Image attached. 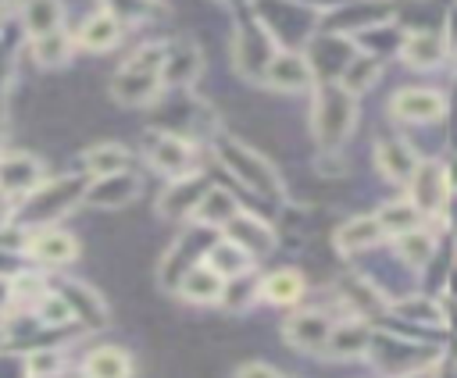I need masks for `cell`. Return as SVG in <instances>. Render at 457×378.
I'll use <instances>...</instances> for the list:
<instances>
[{"instance_id":"obj_2","label":"cell","mask_w":457,"mask_h":378,"mask_svg":"<svg viewBox=\"0 0 457 378\" xmlns=\"http://www.w3.org/2000/svg\"><path fill=\"white\" fill-rule=\"evenodd\" d=\"M161 64H164V43H146L139 46L111 78V100L121 107H146L161 96L164 78H161Z\"/></svg>"},{"instance_id":"obj_4","label":"cell","mask_w":457,"mask_h":378,"mask_svg":"<svg viewBox=\"0 0 457 378\" xmlns=\"http://www.w3.org/2000/svg\"><path fill=\"white\" fill-rule=\"evenodd\" d=\"M214 153H218L221 168H228V175H232L239 185H246V189H253V193H261V196H268V200H278V196H282V178H278V171H275L253 146L221 136V139L214 143Z\"/></svg>"},{"instance_id":"obj_20","label":"cell","mask_w":457,"mask_h":378,"mask_svg":"<svg viewBox=\"0 0 457 378\" xmlns=\"http://www.w3.org/2000/svg\"><path fill=\"white\" fill-rule=\"evenodd\" d=\"M175 292H179L186 303H218L221 292H225V278H221L211 264L200 260V264H193V267L179 278Z\"/></svg>"},{"instance_id":"obj_37","label":"cell","mask_w":457,"mask_h":378,"mask_svg":"<svg viewBox=\"0 0 457 378\" xmlns=\"http://www.w3.org/2000/svg\"><path fill=\"white\" fill-rule=\"evenodd\" d=\"M393 310L400 317H411V321H421V325H443V310L432 303V300H396Z\"/></svg>"},{"instance_id":"obj_43","label":"cell","mask_w":457,"mask_h":378,"mask_svg":"<svg viewBox=\"0 0 457 378\" xmlns=\"http://www.w3.org/2000/svg\"><path fill=\"white\" fill-rule=\"evenodd\" d=\"M0 143H4V107H0Z\"/></svg>"},{"instance_id":"obj_28","label":"cell","mask_w":457,"mask_h":378,"mask_svg":"<svg viewBox=\"0 0 457 378\" xmlns=\"http://www.w3.org/2000/svg\"><path fill=\"white\" fill-rule=\"evenodd\" d=\"M129 150L121 143H96L82 153V168L89 178H104V175H118V171H129Z\"/></svg>"},{"instance_id":"obj_5","label":"cell","mask_w":457,"mask_h":378,"mask_svg":"<svg viewBox=\"0 0 457 378\" xmlns=\"http://www.w3.org/2000/svg\"><path fill=\"white\" fill-rule=\"evenodd\" d=\"M146 160L154 171H161L168 178H182V175L196 171V146L182 132H154L146 139Z\"/></svg>"},{"instance_id":"obj_31","label":"cell","mask_w":457,"mask_h":378,"mask_svg":"<svg viewBox=\"0 0 457 378\" xmlns=\"http://www.w3.org/2000/svg\"><path fill=\"white\" fill-rule=\"evenodd\" d=\"M375 218H378L382 232H386V235H393V239L421 225V210L414 207V200H411V196H407V200H389V203H382V207L375 210Z\"/></svg>"},{"instance_id":"obj_11","label":"cell","mask_w":457,"mask_h":378,"mask_svg":"<svg viewBox=\"0 0 457 378\" xmlns=\"http://www.w3.org/2000/svg\"><path fill=\"white\" fill-rule=\"evenodd\" d=\"M204 193H207V185H204L200 171H189V175H182V178H171V182L161 189V196H157V214L168 218V221L193 218L196 207H200V200H204Z\"/></svg>"},{"instance_id":"obj_35","label":"cell","mask_w":457,"mask_h":378,"mask_svg":"<svg viewBox=\"0 0 457 378\" xmlns=\"http://www.w3.org/2000/svg\"><path fill=\"white\" fill-rule=\"evenodd\" d=\"M378 61L375 57H368V53H357L346 68H343V75H339V86L346 89V93H364V89H371L375 82H378Z\"/></svg>"},{"instance_id":"obj_25","label":"cell","mask_w":457,"mask_h":378,"mask_svg":"<svg viewBox=\"0 0 457 378\" xmlns=\"http://www.w3.org/2000/svg\"><path fill=\"white\" fill-rule=\"evenodd\" d=\"M303 292H307V282L296 267H278L261 278V300H268L271 307H293Z\"/></svg>"},{"instance_id":"obj_42","label":"cell","mask_w":457,"mask_h":378,"mask_svg":"<svg viewBox=\"0 0 457 378\" xmlns=\"http://www.w3.org/2000/svg\"><path fill=\"white\" fill-rule=\"evenodd\" d=\"M443 171H446V185H450V193H457V157H453L450 164H443Z\"/></svg>"},{"instance_id":"obj_27","label":"cell","mask_w":457,"mask_h":378,"mask_svg":"<svg viewBox=\"0 0 457 378\" xmlns=\"http://www.w3.org/2000/svg\"><path fill=\"white\" fill-rule=\"evenodd\" d=\"M446 57V43L436 32H411L400 43V61L407 68H436Z\"/></svg>"},{"instance_id":"obj_18","label":"cell","mask_w":457,"mask_h":378,"mask_svg":"<svg viewBox=\"0 0 457 378\" xmlns=\"http://www.w3.org/2000/svg\"><path fill=\"white\" fill-rule=\"evenodd\" d=\"M204 71V53L196 43L189 39H179V43H168L164 46V64H161V78L164 86H189L196 75Z\"/></svg>"},{"instance_id":"obj_39","label":"cell","mask_w":457,"mask_h":378,"mask_svg":"<svg viewBox=\"0 0 457 378\" xmlns=\"http://www.w3.org/2000/svg\"><path fill=\"white\" fill-rule=\"evenodd\" d=\"M236 378H282L275 367H268V364H261V360H250V364H243L239 371H236Z\"/></svg>"},{"instance_id":"obj_6","label":"cell","mask_w":457,"mask_h":378,"mask_svg":"<svg viewBox=\"0 0 457 378\" xmlns=\"http://www.w3.org/2000/svg\"><path fill=\"white\" fill-rule=\"evenodd\" d=\"M275 57V39L264 25H239L232 36V64L243 78H264Z\"/></svg>"},{"instance_id":"obj_33","label":"cell","mask_w":457,"mask_h":378,"mask_svg":"<svg viewBox=\"0 0 457 378\" xmlns=\"http://www.w3.org/2000/svg\"><path fill=\"white\" fill-rule=\"evenodd\" d=\"M29 314H32L36 328H50V332H54V328H64V325H71V321H75L71 303H68L54 285H50V292H46V296L29 310Z\"/></svg>"},{"instance_id":"obj_23","label":"cell","mask_w":457,"mask_h":378,"mask_svg":"<svg viewBox=\"0 0 457 378\" xmlns=\"http://www.w3.org/2000/svg\"><path fill=\"white\" fill-rule=\"evenodd\" d=\"M253 253H246L239 242H232V239H218V242H211L207 250H204V264H211L225 282L228 278H239V275H246L250 267H253Z\"/></svg>"},{"instance_id":"obj_17","label":"cell","mask_w":457,"mask_h":378,"mask_svg":"<svg viewBox=\"0 0 457 378\" xmlns=\"http://www.w3.org/2000/svg\"><path fill=\"white\" fill-rule=\"evenodd\" d=\"M371 342H375V332H371L364 321L350 317V321H336V325H332L328 342H325L321 353L332 357V360H357V357L371 353Z\"/></svg>"},{"instance_id":"obj_36","label":"cell","mask_w":457,"mask_h":378,"mask_svg":"<svg viewBox=\"0 0 457 378\" xmlns=\"http://www.w3.org/2000/svg\"><path fill=\"white\" fill-rule=\"evenodd\" d=\"M25 371H29V378H57L64 371V357L57 349H50V346L32 349L25 357Z\"/></svg>"},{"instance_id":"obj_29","label":"cell","mask_w":457,"mask_h":378,"mask_svg":"<svg viewBox=\"0 0 457 378\" xmlns=\"http://www.w3.org/2000/svg\"><path fill=\"white\" fill-rule=\"evenodd\" d=\"M71 53H75V39H71L64 29H57V32H46V36H36V39H32V57H36V64H39V68H46V71L64 68V64L71 61Z\"/></svg>"},{"instance_id":"obj_1","label":"cell","mask_w":457,"mask_h":378,"mask_svg":"<svg viewBox=\"0 0 457 378\" xmlns=\"http://www.w3.org/2000/svg\"><path fill=\"white\" fill-rule=\"evenodd\" d=\"M86 175H61V178H43L32 193H25L21 200H14L11 210V225L36 232V228H50L57 225L75 203H82L86 196Z\"/></svg>"},{"instance_id":"obj_3","label":"cell","mask_w":457,"mask_h":378,"mask_svg":"<svg viewBox=\"0 0 457 378\" xmlns=\"http://www.w3.org/2000/svg\"><path fill=\"white\" fill-rule=\"evenodd\" d=\"M357 125V96L346 93L339 82H318L311 103V128L321 150L343 146V139Z\"/></svg>"},{"instance_id":"obj_41","label":"cell","mask_w":457,"mask_h":378,"mask_svg":"<svg viewBox=\"0 0 457 378\" xmlns=\"http://www.w3.org/2000/svg\"><path fill=\"white\" fill-rule=\"evenodd\" d=\"M11 310V278H0V314Z\"/></svg>"},{"instance_id":"obj_15","label":"cell","mask_w":457,"mask_h":378,"mask_svg":"<svg viewBox=\"0 0 457 378\" xmlns=\"http://www.w3.org/2000/svg\"><path fill=\"white\" fill-rule=\"evenodd\" d=\"M121 32H125V21H121L114 11L100 7V11H93V14L79 25L75 46H82V50H89V53H104V50H114V46L121 43Z\"/></svg>"},{"instance_id":"obj_38","label":"cell","mask_w":457,"mask_h":378,"mask_svg":"<svg viewBox=\"0 0 457 378\" xmlns=\"http://www.w3.org/2000/svg\"><path fill=\"white\" fill-rule=\"evenodd\" d=\"M107 11H114L121 21H139L154 14V4L150 0H107Z\"/></svg>"},{"instance_id":"obj_7","label":"cell","mask_w":457,"mask_h":378,"mask_svg":"<svg viewBox=\"0 0 457 378\" xmlns=\"http://www.w3.org/2000/svg\"><path fill=\"white\" fill-rule=\"evenodd\" d=\"M46 178V164L36 153L14 150V153H0V193L7 200H21L25 193H32L39 182Z\"/></svg>"},{"instance_id":"obj_34","label":"cell","mask_w":457,"mask_h":378,"mask_svg":"<svg viewBox=\"0 0 457 378\" xmlns=\"http://www.w3.org/2000/svg\"><path fill=\"white\" fill-rule=\"evenodd\" d=\"M432 250H436V239L421 225L411 228V232H403V235H396V253H400V260L407 267H425L432 260Z\"/></svg>"},{"instance_id":"obj_10","label":"cell","mask_w":457,"mask_h":378,"mask_svg":"<svg viewBox=\"0 0 457 378\" xmlns=\"http://www.w3.org/2000/svg\"><path fill=\"white\" fill-rule=\"evenodd\" d=\"M25 253L39 264V267H64L79 257V239L57 225L50 228H36L29 232V242H25Z\"/></svg>"},{"instance_id":"obj_32","label":"cell","mask_w":457,"mask_h":378,"mask_svg":"<svg viewBox=\"0 0 457 378\" xmlns=\"http://www.w3.org/2000/svg\"><path fill=\"white\" fill-rule=\"evenodd\" d=\"M46 292H50V282L39 271H18V275H11V310L14 314H29Z\"/></svg>"},{"instance_id":"obj_9","label":"cell","mask_w":457,"mask_h":378,"mask_svg":"<svg viewBox=\"0 0 457 378\" xmlns=\"http://www.w3.org/2000/svg\"><path fill=\"white\" fill-rule=\"evenodd\" d=\"M389 114H393L396 121H403V125H428V121H439V118L446 114V100H443V93H436V89L411 86V89L393 93Z\"/></svg>"},{"instance_id":"obj_26","label":"cell","mask_w":457,"mask_h":378,"mask_svg":"<svg viewBox=\"0 0 457 378\" xmlns=\"http://www.w3.org/2000/svg\"><path fill=\"white\" fill-rule=\"evenodd\" d=\"M82 378H132V357L121 346H96L82 360Z\"/></svg>"},{"instance_id":"obj_40","label":"cell","mask_w":457,"mask_h":378,"mask_svg":"<svg viewBox=\"0 0 457 378\" xmlns=\"http://www.w3.org/2000/svg\"><path fill=\"white\" fill-rule=\"evenodd\" d=\"M0 378H29L25 357H0Z\"/></svg>"},{"instance_id":"obj_21","label":"cell","mask_w":457,"mask_h":378,"mask_svg":"<svg viewBox=\"0 0 457 378\" xmlns=\"http://www.w3.org/2000/svg\"><path fill=\"white\" fill-rule=\"evenodd\" d=\"M54 289L71 303L75 321H82L86 328H104V325H107V303H104L100 292H93L86 282H57Z\"/></svg>"},{"instance_id":"obj_13","label":"cell","mask_w":457,"mask_h":378,"mask_svg":"<svg viewBox=\"0 0 457 378\" xmlns=\"http://www.w3.org/2000/svg\"><path fill=\"white\" fill-rule=\"evenodd\" d=\"M221 235L232 239V242H239V246H243L246 253H253V257H264V253L275 250V228H271L264 218L250 214V210H236V214L225 221Z\"/></svg>"},{"instance_id":"obj_22","label":"cell","mask_w":457,"mask_h":378,"mask_svg":"<svg viewBox=\"0 0 457 378\" xmlns=\"http://www.w3.org/2000/svg\"><path fill=\"white\" fill-rule=\"evenodd\" d=\"M18 18H21L25 36L36 39V36H46V32L64 29V4L61 0H21Z\"/></svg>"},{"instance_id":"obj_24","label":"cell","mask_w":457,"mask_h":378,"mask_svg":"<svg viewBox=\"0 0 457 378\" xmlns=\"http://www.w3.org/2000/svg\"><path fill=\"white\" fill-rule=\"evenodd\" d=\"M382 225L375 214H357L350 218L346 225L336 228V250L339 253H357V250H371L378 239H382Z\"/></svg>"},{"instance_id":"obj_8","label":"cell","mask_w":457,"mask_h":378,"mask_svg":"<svg viewBox=\"0 0 457 378\" xmlns=\"http://www.w3.org/2000/svg\"><path fill=\"white\" fill-rule=\"evenodd\" d=\"M261 82L275 93H300V89H311L318 82V75H314L311 61L300 50H275Z\"/></svg>"},{"instance_id":"obj_19","label":"cell","mask_w":457,"mask_h":378,"mask_svg":"<svg viewBox=\"0 0 457 378\" xmlns=\"http://www.w3.org/2000/svg\"><path fill=\"white\" fill-rule=\"evenodd\" d=\"M450 196V185H446V171L443 164H418L414 178H411V200L421 214H439L443 203Z\"/></svg>"},{"instance_id":"obj_30","label":"cell","mask_w":457,"mask_h":378,"mask_svg":"<svg viewBox=\"0 0 457 378\" xmlns=\"http://www.w3.org/2000/svg\"><path fill=\"white\" fill-rule=\"evenodd\" d=\"M236 210H239V203H236V196H232L228 189L207 185V193H204V200H200L193 221H196V225H207V228H225V221H228Z\"/></svg>"},{"instance_id":"obj_12","label":"cell","mask_w":457,"mask_h":378,"mask_svg":"<svg viewBox=\"0 0 457 378\" xmlns=\"http://www.w3.org/2000/svg\"><path fill=\"white\" fill-rule=\"evenodd\" d=\"M328 332H332V321H328L325 310H296L282 325V339L293 349H303V353H321L325 342H328Z\"/></svg>"},{"instance_id":"obj_14","label":"cell","mask_w":457,"mask_h":378,"mask_svg":"<svg viewBox=\"0 0 457 378\" xmlns=\"http://www.w3.org/2000/svg\"><path fill=\"white\" fill-rule=\"evenodd\" d=\"M139 196V178L132 171H118V175H104V178H93L86 185V196L82 203L96 207V210H118L125 203H132Z\"/></svg>"},{"instance_id":"obj_16","label":"cell","mask_w":457,"mask_h":378,"mask_svg":"<svg viewBox=\"0 0 457 378\" xmlns=\"http://www.w3.org/2000/svg\"><path fill=\"white\" fill-rule=\"evenodd\" d=\"M375 164H378V171L389 182H411L421 160H418V153L411 150L407 139H400V136H378L375 139Z\"/></svg>"},{"instance_id":"obj_44","label":"cell","mask_w":457,"mask_h":378,"mask_svg":"<svg viewBox=\"0 0 457 378\" xmlns=\"http://www.w3.org/2000/svg\"><path fill=\"white\" fill-rule=\"evenodd\" d=\"M7 4H11V0H0V14H4V11H7Z\"/></svg>"}]
</instances>
